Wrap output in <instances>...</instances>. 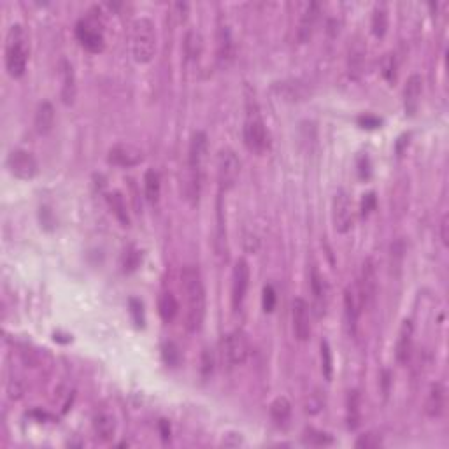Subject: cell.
Segmentation results:
<instances>
[{
  "instance_id": "obj_1",
  "label": "cell",
  "mask_w": 449,
  "mask_h": 449,
  "mask_svg": "<svg viewBox=\"0 0 449 449\" xmlns=\"http://www.w3.org/2000/svg\"><path fill=\"white\" fill-rule=\"evenodd\" d=\"M181 291L185 300V326L195 333L202 328L206 319V290L202 276L195 265H186L181 270Z\"/></svg>"
},
{
  "instance_id": "obj_2",
  "label": "cell",
  "mask_w": 449,
  "mask_h": 449,
  "mask_svg": "<svg viewBox=\"0 0 449 449\" xmlns=\"http://www.w3.org/2000/svg\"><path fill=\"white\" fill-rule=\"evenodd\" d=\"M207 158V135L206 132H195L189 139L188 146V172L182 182V192L186 200L192 203L199 202L200 192H202L203 167Z\"/></svg>"
},
{
  "instance_id": "obj_3",
  "label": "cell",
  "mask_w": 449,
  "mask_h": 449,
  "mask_svg": "<svg viewBox=\"0 0 449 449\" xmlns=\"http://www.w3.org/2000/svg\"><path fill=\"white\" fill-rule=\"evenodd\" d=\"M28 55V35L23 25L13 23L6 35V69L11 77H21L27 70Z\"/></svg>"
},
{
  "instance_id": "obj_4",
  "label": "cell",
  "mask_w": 449,
  "mask_h": 449,
  "mask_svg": "<svg viewBox=\"0 0 449 449\" xmlns=\"http://www.w3.org/2000/svg\"><path fill=\"white\" fill-rule=\"evenodd\" d=\"M242 135H244V144L251 153L262 154L269 146V135H267L265 119L260 112L258 102L253 95L246 98V116L244 126H242Z\"/></svg>"
},
{
  "instance_id": "obj_5",
  "label": "cell",
  "mask_w": 449,
  "mask_h": 449,
  "mask_svg": "<svg viewBox=\"0 0 449 449\" xmlns=\"http://www.w3.org/2000/svg\"><path fill=\"white\" fill-rule=\"evenodd\" d=\"M130 49L135 62L147 63L156 53V30L154 23L146 16L137 18L130 30Z\"/></svg>"
},
{
  "instance_id": "obj_6",
  "label": "cell",
  "mask_w": 449,
  "mask_h": 449,
  "mask_svg": "<svg viewBox=\"0 0 449 449\" xmlns=\"http://www.w3.org/2000/svg\"><path fill=\"white\" fill-rule=\"evenodd\" d=\"M76 37L84 49L90 53H100L105 48L104 25L98 14L88 13L76 25Z\"/></svg>"
},
{
  "instance_id": "obj_7",
  "label": "cell",
  "mask_w": 449,
  "mask_h": 449,
  "mask_svg": "<svg viewBox=\"0 0 449 449\" xmlns=\"http://www.w3.org/2000/svg\"><path fill=\"white\" fill-rule=\"evenodd\" d=\"M241 175V160L232 147H221L216 158V177L221 192H230Z\"/></svg>"
},
{
  "instance_id": "obj_8",
  "label": "cell",
  "mask_w": 449,
  "mask_h": 449,
  "mask_svg": "<svg viewBox=\"0 0 449 449\" xmlns=\"http://www.w3.org/2000/svg\"><path fill=\"white\" fill-rule=\"evenodd\" d=\"M249 356V340L242 330H232L221 340V358L228 367L242 365Z\"/></svg>"
},
{
  "instance_id": "obj_9",
  "label": "cell",
  "mask_w": 449,
  "mask_h": 449,
  "mask_svg": "<svg viewBox=\"0 0 449 449\" xmlns=\"http://www.w3.org/2000/svg\"><path fill=\"white\" fill-rule=\"evenodd\" d=\"M7 170L11 172V175H14L16 179L21 181H30L37 175L39 165L35 160L34 154L27 149H13L7 154L6 160Z\"/></svg>"
},
{
  "instance_id": "obj_10",
  "label": "cell",
  "mask_w": 449,
  "mask_h": 449,
  "mask_svg": "<svg viewBox=\"0 0 449 449\" xmlns=\"http://www.w3.org/2000/svg\"><path fill=\"white\" fill-rule=\"evenodd\" d=\"M332 220L333 227L339 234H347L353 228L354 223V213H353V202L346 189H337L333 195L332 202Z\"/></svg>"
},
{
  "instance_id": "obj_11",
  "label": "cell",
  "mask_w": 449,
  "mask_h": 449,
  "mask_svg": "<svg viewBox=\"0 0 449 449\" xmlns=\"http://www.w3.org/2000/svg\"><path fill=\"white\" fill-rule=\"evenodd\" d=\"M354 288H356L361 309H370L374 305L375 293H377V277H375V267L372 258H367L361 265L360 281Z\"/></svg>"
},
{
  "instance_id": "obj_12",
  "label": "cell",
  "mask_w": 449,
  "mask_h": 449,
  "mask_svg": "<svg viewBox=\"0 0 449 449\" xmlns=\"http://www.w3.org/2000/svg\"><path fill=\"white\" fill-rule=\"evenodd\" d=\"M249 279H251V272H249V263L244 258H239L235 262L234 270H232V307L234 311H241L242 304L246 300L249 288Z\"/></svg>"
},
{
  "instance_id": "obj_13",
  "label": "cell",
  "mask_w": 449,
  "mask_h": 449,
  "mask_svg": "<svg viewBox=\"0 0 449 449\" xmlns=\"http://www.w3.org/2000/svg\"><path fill=\"white\" fill-rule=\"evenodd\" d=\"M235 60V41L230 25L220 20L216 27V62L221 69H228Z\"/></svg>"
},
{
  "instance_id": "obj_14",
  "label": "cell",
  "mask_w": 449,
  "mask_h": 449,
  "mask_svg": "<svg viewBox=\"0 0 449 449\" xmlns=\"http://www.w3.org/2000/svg\"><path fill=\"white\" fill-rule=\"evenodd\" d=\"M291 323H293L295 339L305 342L311 337V307L304 298H295L291 304Z\"/></svg>"
},
{
  "instance_id": "obj_15",
  "label": "cell",
  "mask_w": 449,
  "mask_h": 449,
  "mask_svg": "<svg viewBox=\"0 0 449 449\" xmlns=\"http://www.w3.org/2000/svg\"><path fill=\"white\" fill-rule=\"evenodd\" d=\"M360 312H361V305H360V300H358L356 288L347 286L346 290H344V323H346L347 335L353 337V339L358 333V319H360Z\"/></svg>"
},
{
  "instance_id": "obj_16",
  "label": "cell",
  "mask_w": 449,
  "mask_h": 449,
  "mask_svg": "<svg viewBox=\"0 0 449 449\" xmlns=\"http://www.w3.org/2000/svg\"><path fill=\"white\" fill-rule=\"evenodd\" d=\"M413 346H414V325L410 319H403L400 325L398 337L395 342V358L398 365L409 363L410 356H413Z\"/></svg>"
},
{
  "instance_id": "obj_17",
  "label": "cell",
  "mask_w": 449,
  "mask_h": 449,
  "mask_svg": "<svg viewBox=\"0 0 449 449\" xmlns=\"http://www.w3.org/2000/svg\"><path fill=\"white\" fill-rule=\"evenodd\" d=\"M109 163L118 167H133L142 161V151L137 149L132 144H116L107 153Z\"/></svg>"
},
{
  "instance_id": "obj_18",
  "label": "cell",
  "mask_w": 449,
  "mask_h": 449,
  "mask_svg": "<svg viewBox=\"0 0 449 449\" xmlns=\"http://www.w3.org/2000/svg\"><path fill=\"white\" fill-rule=\"evenodd\" d=\"M311 291H312V300H314L316 314L325 316L326 309H328L330 290H328V284H326V279L319 274V270L316 269V267H312L311 270Z\"/></svg>"
},
{
  "instance_id": "obj_19",
  "label": "cell",
  "mask_w": 449,
  "mask_h": 449,
  "mask_svg": "<svg viewBox=\"0 0 449 449\" xmlns=\"http://www.w3.org/2000/svg\"><path fill=\"white\" fill-rule=\"evenodd\" d=\"M60 97H62L63 104L70 105L74 104L77 95V86H76V74H74V67L69 60H62L60 62Z\"/></svg>"
},
{
  "instance_id": "obj_20",
  "label": "cell",
  "mask_w": 449,
  "mask_h": 449,
  "mask_svg": "<svg viewBox=\"0 0 449 449\" xmlns=\"http://www.w3.org/2000/svg\"><path fill=\"white\" fill-rule=\"evenodd\" d=\"M421 91H423V79L420 74H413L403 86V109L407 116H414L417 112Z\"/></svg>"
},
{
  "instance_id": "obj_21",
  "label": "cell",
  "mask_w": 449,
  "mask_h": 449,
  "mask_svg": "<svg viewBox=\"0 0 449 449\" xmlns=\"http://www.w3.org/2000/svg\"><path fill=\"white\" fill-rule=\"evenodd\" d=\"M319 16V4L318 2H309L305 6L304 13L300 14V20H298L297 27V41L300 44L307 42L312 37V32H314L316 21Z\"/></svg>"
},
{
  "instance_id": "obj_22",
  "label": "cell",
  "mask_w": 449,
  "mask_h": 449,
  "mask_svg": "<svg viewBox=\"0 0 449 449\" xmlns=\"http://www.w3.org/2000/svg\"><path fill=\"white\" fill-rule=\"evenodd\" d=\"M445 410V386L442 382H434L428 389L424 400V413L430 417H441Z\"/></svg>"
},
{
  "instance_id": "obj_23",
  "label": "cell",
  "mask_w": 449,
  "mask_h": 449,
  "mask_svg": "<svg viewBox=\"0 0 449 449\" xmlns=\"http://www.w3.org/2000/svg\"><path fill=\"white\" fill-rule=\"evenodd\" d=\"M91 427H93L95 435H97L100 441L109 442L116 434V428H118V423H116V417L112 416L107 410H100L93 416V421H91Z\"/></svg>"
},
{
  "instance_id": "obj_24",
  "label": "cell",
  "mask_w": 449,
  "mask_h": 449,
  "mask_svg": "<svg viewBox=\"0 0 449 449\" xmlns=\"http://www.w3.org/2000/svg\"><path fill=\"white\" fill-rule=\"evenodd\" d=\"M53 125H55V109H53L51 102L44 100L37 105L34 118V126L37 130L39 135H46L51 132Z\"/></svg>"
},
{
  "instance_id": "obj_25",
  "label": "cell",
  "mask_w": 449,
  "mask_h": 449,
  "mask_svg": "<svg viewBox=\"0 0 449 449\" xmlns=\"http://www.w3.org/2000/svg\"><path fill=\"white\" fill-rule=\"evenodd\" d=\"M158 314L165 323L174 321L175 316L179 314V302L172 291H161L158 297Z\"/></svg>"
},
{
  "instance_id": "obj_26",
  "label": "cell",
  "mask_w": 449,
  "mask_h": 449,
  "mask_svg": "<svg viewBox=\"0 0 449 449\" xmlns=\"http://www.w3.org/2000/svg\"><path fill=\"white\" fill-rule=\"evenodd\" d=\"M361 420V396L358 393V389H351L347 393V402H346V421L347 428L349 430H356L360 427Z\"/></svg>"
},
{
  "instance_id": "obj_27",
  "label": "cell",
  "mask_w": 449,
  "mask_h": 449,
  "mask_svg": "<svg viewBox=\"0 0 449 449\" xmlns=\"http://www.w3.org/2000/svg\"><path fill=\"white\" fill-rule=\"evenodd\" d=\"M160 192H161L160 174H158L154 168H147V170L144 172V196H146V200L151 203V206L158 203V200H160Z\"/></svg>"
},
{
  "instance_id": "obj_28",
  "label": "cell",
  "mask_w": 449,
  "mask_h": 449,
  "mask_svg": "<svg viewBox=\"0 0 449 449\" xmlns=\"http://www.w3.org/2000/svg\"><path fill=\"white\" fill-rule=\"evenodd\" d=\"M270 417L276 424L283 427L288 423L291 417V403L286 396H277L272 403H270Z\"/></svg>"
},
{
  "instance_id": "obj_29",
  "label": "cell",
  "mask_w": 449,
  "mask_h": 449,
  "mask_svg": "<svg viewBox=\"0 0 449 449\" xmlns=\"http://www.w3.org/2000/svg\"><path fill=\"white\" fill-rule=\"evenodd\" d=\"M107 203L109 207H111L112 214H114L116 217H118L119 223L123 224V227H128L130 224V217H128V210H126V203H125V199H123V195L119 192H112L107 195Z\"/></svg>"
},
{
  "instance_id": "obj_30",
  "label": "cell",
  "mask_w": 449,
  "mask_h": 449,
  "mask_svg": "<svg viewBox=\"0 0 449 449\" xmlns=\"http://www.w3.org/2000/svg\"><path fill=\"white\" fill-rule=\"evenodd\" d=\"M388 30V11L382 4H377L372 13V34L375 37H382Z\"/></svg>"
},
{
  "instance_id": "obj_31",
  "label": "cell",
  "mask_w": 449,
  "mask_h": 449,
  "mask_svg": "<svg viewBox=\"0 0 449 449\" xmlns=\"http://www.w3.org/2000/svg\"><path fill=\"white\" fill-rule=\"evenodd\" d=\"M185 51L188 58H199L200 51H202V37H200V34L196 30H189L188 34H186Z\"/></svg>"
},
{
  "instance_id": "obj_32",
  "label": "cell",
  "mask_w": 449,
  "mask_h": 449,
  "mask_svg": "<svg viewBox=\"0 0 449 449\" xmlns=\"http://www.w3.org/2000/svg\"><path fill=\"white\" fill-rule=\"evenodd\" d=\"M319 351H321L323 377H325L326 381H330V379H332V374H333V358H332V349H330L328 340H321Z\"/></svg>"
},
{
  "instance_id": "obj_33",
  "label": "cell",
  "mask_w": 449,
  "mask_h": 449,
  "mask_svg": "<svg viewBox=\"0 0 449 449\" xmlns=\"http://www.w3.org/2000/svg\"><path fill=\"white\" fill-rule=\"evenodd\" d=\"M161 358L167 365L170 367H177L181 363V351H179L177 344L172 342V340H167V342L161 346Z\"/></svg>"
},
{
  "instance_id": "obj_34",
  "label": "cell",
  "mask_w": 449,
  "mask_h": 449,
  "mask_svg": "<svg viewBox=\"0 0 449 449\" xmlns=\"http://www.w3.org/2000/svg\"><path fill=\"white\" fill-rule=\"evenodd\" d=\"M304 442L309 445H328V444H332L333 438L330 437L328 434H325V431L312 430V428H309V430L305 431V435H304Z\"/></svg>"
},
{
  "instance_id": "obj_35",
  "label": "cell",
  "mask_w": 449,
  "mask_h": 449,
  "mask_svg": "<svg viewBox=\"0 0 449 449\" xmlns=\"http://www.w3.org/2000/svg\"><path fill=\"white\" fill-rule=\"evenodd\" d=\"M381 74L386 81H395L396 77V58L393 53H386L381 60Z\"/></svg>"
},
{
  "instance_id": "obj_36",
  "label": "cell",
  "mask_w": 449,
  "mask_h": 449,
  "mask_svg": "<svg viewBox=\"0 0 449 449\" xmlns=\"http://www.w3.org/2000/svg\"><path fill=\"white\" fill-rule=\"evenodd\" d=\"M381 444H382L381 437H379L377 434H372V431L360 435V437H358V441L354 442V445H356V448H363V449H374V448H379Z\"/></svg>"
},
{
  "instance_id": "obj_37",
  "label": "cell",
  "mask_w": 449,
  "mask_h": 449,
  "mask_svg": "<svg viewBox=\"0 0 449 449\" xmlns=\"http://www.w3.org/2000/svg\"><path fill=\"white\" fill-rule=\"evenodd\" d=\"M276 290H274L272 284H267L263 288V297H262V304H263V311L265 312H272L274 307H276Z\"/></svg>"
},
{
  "instance_id": "obj_38",
  "label": "cell",
  "mask_w": 449,
  "mask_h": 449,
  "mask_svg": "<svg viewBox=\"0 0 449 449\" xmlns=\"http://www.w3.org/2000/svg\"><path fill=\"white\" fill-rule=\"evenodd\" d=\"M128 307H130V314H132V318H133V321H135V325L137 326H144L142 302L137 300V298H130Z\"/></svg>"
},
{
  "instance_id": "obj_39",
  "label": "cell",
  "mask_w": 449,
  "mask_h": 449,
  "mask_svg": "<svg viewBox=\"0 0 449 449\" xmlns=\"http://www.w3.org/2000/svg\"><path fill=\"white\" fill-rule=\"evenodd\" d=\"M213 368H214L213 354L209 353V349H203V353H202V367H200V370H202L203 377H207V375L213 374Z\"/></svg>"
},
{
  "instance_id": "obj_40",
  "label": "cell",
  "mask_w": 449,
  "mask_h": 449,
  "mask_svg": "<svg viewBox=\"0 0 449 449\" xmlns=\"http://www.w3.org/2000/svg\"><path fill=\"white\" fill-rule=\"evenodd\" d=\"M374 207H375V193L368 192L367 195H363V199H361V214H363V216H368V214L374 210Z\"/></svg>"
},
{
  "instance_id": "obj_41",
  "label": "cell",
  "mask_w": 449,
  "mask_h": 449,
  "mask_svg": "<svg viewBox=\"0 0 449 449\" xmlns=\"http://www.w3.org/2000/svg\"><path fill=\"white\" fill-rule=\"evenodd\" d=\"M448 228H449V216H448V214H444V216H442V220H441V227H438V235H441V241H442V244H444V246L449 244Z\"/></svg>"
},
{
  "instance_id": "obj_42",
  "label": "cell",
  "mask_w": 449,
  "mask_h": 449,
  "mask_svg": "<svg viewBox=\"0 0 449 449\" xmlns=\"http://www.w3.org/2000/svg\"><path fill=\"white\" fill-rule=\"evenodd\" d=\"M358 123H360L363 128H377V126L381 125V119L367 114V116H361V118H358Z\"/></svg>"
},
{
  "instance_id": "obj_43",
  "label": "cell",
  "mask_w": 449,
  "mask_h": 449,
  "mask_svg": "<svg viewBox=\"0 0 449 449\" xmlns=\"http://www.w3.org/2000/svg\"><path fill=\"white\" fill-rule=\"evenodd\" d=\"M160 430H161V437L167 441V438H170V427H168V423L165 420L160 421Z\"/></svg>"
}]
</instances>
